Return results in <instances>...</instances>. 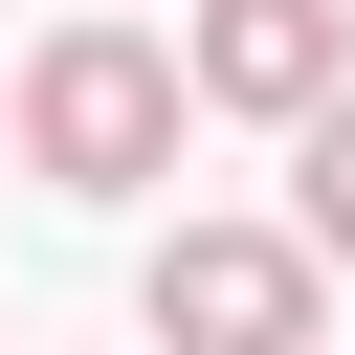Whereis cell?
<instances>
[{
  "instance_id": "cell-1",
  "label": "cell",
  "mask_w": 355,
  "mask_h": 355,
  "mask_svg": "<svg viewBox=\"0 0 355 355\" xmlns=\"http://www.w3.org/2000/svg\"><path fill=\"white\" fill-rule=\"evenodd\" d=\"M178 111H200V67H178L155 22H44V44H22V178H67V200L178 178Z\"/></svg>"
},
{
  "instance_id": "cell-2",
  "label": "cell",
  "mask_w": 355,
  "mask_h": 355,
  "mask_svg": "<svg viewBox=\"0 0 355 355\" xmlns=\"http://www.w3.org/2000/svg\"><path fill=\"white\" fill-rule=\"evenodd\" d=\"M133 311H155V355H333V244L311 222H178L133 266Z\"/></svg>"
},
{
  "instance_id": "cell-3",
  "label": "cell",
  "mask_w": 355,
  "mask_h": 355,
  "mask_svg": "<svg viewBox=\"0 0 355 355\" xmlns=\"http://www.w3.org/2000/svg\"><path fill=\"white\" fill-rule=\"evenodd\" d=\"M178 67H200V111L311 133V111H355V0H200V22H178Z\"/></svg>"
},
{
  "instance_id": "cell-4",
  "label": "cell",
  "mask_w": 355,
  "mask_h": 355,
  "mask_svg": "<svg viewBox=\"0 0 355 355\" xmlns=\"http://www.w3.org/2000/svg\"><path fill=\"white\" fill-rule=\"evenodd\" d=\"M288 222L355 266V111H311V133H288Z\"/></svg>"
}]
</instances>
